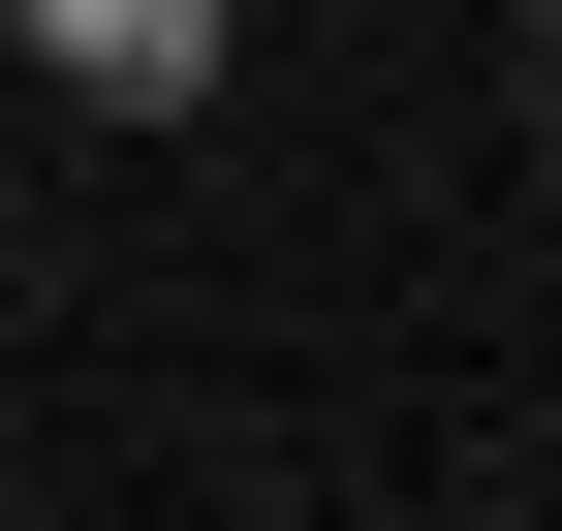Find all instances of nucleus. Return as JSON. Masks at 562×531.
I'll return each instance as SVG.
<instances>
[{"instance_id": "nucleus-1", "label": "nucleus", "mask_w": 562, "mask_h": 531, "mask_svg": "<svg viewBox=\"0 0 562 531\" xmlns=\"http://www.w3.org/2000/svg\"><path fill=\"white\" fill-rule=\"evenodd\" d=\"M250 63V0H32V94H94V125H188Z\"/></svg>"}, {"instance_id": "nucleus-2", "label": "nucleus", "mask_w": 562, "mask_h": 531, "mask_svg": "<svg viewBox=\"0 0 562 531\" xmlns=\"http://www.w3.org/2000/svg\"><path fill=\"white\" fill-rule=\"evenodd\" d=\"M531 32H562V0H531Z\"/></svg>"}, {"instance_id": "nucleus-3", "label": "nucleus", "mask_w": 562, "mask_h": 531, "mask_svg": "<svg viewBox=\"0 0 562 531\" xmlns=\"http://www.w3.org/2000/svg\"><path fill=\"white\" fill-rule=\"evenodd\" d=\"M531 63H562V32H531Z\"/></svg>"}]
</instances>
